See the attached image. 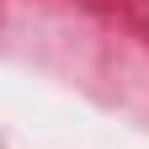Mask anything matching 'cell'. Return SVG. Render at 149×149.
Returning a JSON list of instances; mask_svg holds the SVG:
<instances>
[]
</instances>
